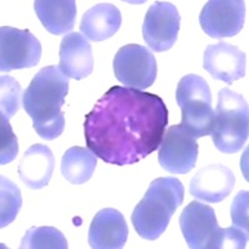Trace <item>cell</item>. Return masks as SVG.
I'll list each match as a JSON object with an SVG mask.
<instances>
[{"label":"cell","mask_w":249,"mask_h":249,"mask_svg":"<svg viewBox=\"0 0 249 249\" xmlns=\"http://www.w3.org/2000/svg\"><path fill=\"white\" fill-rule=\"evenodd\" d=\"M21 249H66L68 241L65 235L53 227L30 228L24 235Z\"/></svg>","instance_id":"cell-20"},{"label":"cell","mask_w":249,"mask_h":249,"mask_svg":"<svg viewBox=\"0 0 249 249\" xmlns=\"http://www.w3.org/2000/svg\"><path fill=\"white\" fill-rule=\"evenodd\" d=\"M128 227L117 210H101L91 222L89 244L93 249H120L127 242Z\"/></svg>","instance_id":"cell-14"},{"label":"cell","mask_w":249,"mask_h":249,"mask_svg":"<svg viewBox=\"0 0 249 249\" xmlns=\"http://www.w3.org/2000/svg\"><path fill=\"white\" fill-rule=\"evenodd\" d=\"M21 86L8 75L0 77V116L10 120L21 106Z\"/></svg>","instance_id":"cell-22"},{"label":"cell","mask_w":249,"mask_h":249,"mask_svg":"<svg viewBox=\"0 0 249 249\" xmlns=\"http://www.w3.org/2000/svg\"><path fill=\"white\" fill-rule=\"evenodd\" d=\"M97 164V156L84 147H71L61 160V173L72 184H82L92 177Z\"/></svg>","instance_id":"cell-19"},{"label":"cell","mask_w":249,"mask_h":249,"mask_svg":"<svg viewBox=\"0 0 249 249\" xmlns=\"http://www.w3.org/2000/svg\"><path fill=\"white\" fill-rule=\"evenodd\" d=\"M235 183L234 173L223 164H210L191 179L190 192L195 198L207 203H218L227 198Z\"/></svg>","instance_id":"cell-13"},{"label":"cell","mask_w":249,"mask_h":249,"mask_svg":"<svg viewBox=\"0 0 249 249\" xmlns=\"http://www.w3.org/2000/svg\"><path fill=\"white\" fill-rule=\"evenodd\" d=\"M122 17L119 8L110 3H101L92 6L84 14L80 31L86 39L104 41L116 34L121 26Z\"/></svg>","instance_id":"cell-17"},{"label":"cell","mask_w":249,"mask_h":249,"mask_svg":"<svg viewBox=\"0 0 249 249\" xmlns=\"http://www.w3.org/2000/svg\"><path fill=\"white\" fill-rule=\"evenodd\" d=\"M113 72L124 88L142 91L155 82L157 62L155 55L147 48L128 44L122 46L115 55Z\"/></svg>","instance_id":"cell-6"},{"label":"cell","mask_w":249,"mask_h":249,"mask_svg":"<svg viewBox=\"0 0 249 249\" xmlns=\"http://www.w3.org/2000/svg\"><path fill=\"white\" fill-rule=\"evenodd\" d=\"M183 197L184 188L179 179L156 178L131 215L137 234L147 241H155L163 234L173 213L183 202Z\"/></svg>","instance_id":"cell-3"},{"label":"cell","mask_w":249,"mask_h":249,"mask_svg":"<svg viewBox=\"0 0 249 249\" xmlns=\"http://www.w3.org/2000/svg\"><path fill=\"white\" fill-rule=\"evenodd\" d=\"M177 105L182 111V124L196 139L212 132L214 110L208 82L196 74L179 80L176 90Z\"/></svg>","instance_id":"cell-5"},{"label":"cell","mask_w":249,"mask_h":249,"mask_svg":"<svg viewBox=\"0 0 249 249\" xmlns=\"http://www.w3.org/2000/svg\"><path fill=\"white\" fill-rule=\"evenodd\" d=\"M182 234L192 249H219L222 228L214 210L207 204L191 202L179 217Z\"/></svg>","instance_id":"cell-7"},{"label":"cell","mask_w":249,"mask_h":249,"mask_svg":"<svg viewBox=\"0 0 249 249\" xmlns=\"http://www.w3.org/2000/svg\"><path fill=\"white\" fill-rule=\"evenodd\" d=\"M18 152V139L13 132L9 120L0 116V164L4 166L14 161Z\"/></svg>","instance_id":"cell-23"},{"label":"cell","mask_w":249,"mask_h":249,"mask_svg":"<svg viewBox=\"0 0 249 249\" xmlns=\"http://www.w3.org/2000/svg\"><path fill=\"white\" fill-rule=\"evenodd\" d=\"M41 57V44L29 30L12 26L0 28V70L33 68Z\"/></svg>","instance_id":"cell-9"},{"label":"cell","mask_w":249,"mask_h":249,"mask_svg":"<svg viewBox=\"0 0 249 249\" xmlns=\"http://www.w3.org/2000/svg\"><path fill=\"white\" fill-rule=\"evenodd\" d=\"M246 6L242 0H210L199 14L202 30L214 39L232 37L242 30Z\"/></svg>","instance_id":"cell-11"},{"label":"cell","mask_w":249,"mask_h":249,"mask_svg":"<svg viewBox=\"0 0 249 249\" xmlns=\"http://www.w3.org/2000/svg\"><path fill=\"white\" fill-rule=\"evenodd\" d=\"M233 226L248 233V192L241 191L232 204Z\"/></svg>","instance_id":"cell-24"},{"label":"cell","mask_w":249,"mask_h":249,"mask_svg":"<svg viewBox=\"0 0 249 249\" xmlns=\"http://www.w3.org/2000/svg\"><path fill=\"white\" fill-rule=\"evenodd\" d=\"M168 124L164 101L155 93L113 86L84 122L89 150L106 163L133 164L155 152Z\"/></svg>","instance_id":"cell-1"},{"label":"cell","mask_w":249,"mask_h":249,"mask_svg":"<svg viewBox=\"0 0 249 249\" xmlns=\"http://www.w3.org/2000/svg\"><path fill=\"white\" fill-rule=\"evenodd\" d=\"M248 135L249 111L244 97L227 88L219 90L211 132L215 148L223 153L238 152Z\"/></svg>","instance_id":"cell-4"},{"label":"cell","mask_w":249,"mask_h":249,"mask_svg":"<svg viewBox=\"0 0 249 249\" xmlns=\"http://www.w3.org/2000/svg\"><path fill=\"white\" fill-rule=\"evenodd\" d=\"M55 159L45 144H33L25 151L19 162L20 179L31 190H40L48 186L54 172Z\"/></svg>","instance_id":"cell-16"},{"label":"cell","mask_w":249,"mask_h":249,"mask_svg":"<svg viewBox=\"0 0 249 249\" xmlns=\"http://www.w3.org/2000/svg\"><path fill=\"white\" fill-rule=\"evenodd\" d=\"M183 124H175L164 132L160 144L159 162L173 175H186L195 167L198 157V143Z\"/></svg>","instance_id":"cell-8"},{"label":"cell","mask_w":249,"mask_h":249,"mask_svg":"<svg viewBox=\"0 0 249 249\" xmlns=\"http://www.w3.org/2000/svg\"><path fill=\"white\" fill-rule=\"evenodd\" d=\"M23 204L19 187L10 179L0 178V227L4 228L17 218Z\"/></svg>","instance_id":"cell-21"},{"label":"cell","mask_w":249,"mask_h":249,"mask_svg":"<svg viewBox=\"0 0 249 249\" xmlns=\"http://www.w3.org/2000/svg\"><path fill=\"white\" fill-rule=\"evenodd\" d=\"M59 68L70 79L81 80L92 72V49L85 36L79 33L65 35L59 49Z\"/></svg>","instance_id":"cell-15"},{"label":"cell","mask_w":249,"mask_h":249,"mask_svg":"<svg viewBox=\"0 0 249 249\" xmlns=\"http://www.w3.org/2000/svg\"><path fill=\"white\" fill-rule=\"evenodd\" d=\"M34 9L50 34L64 35L74 28L76 20V3L74 0H36Z\"/></svg>","instance_id":"cell-18"},{"label":"cell","mask_w":249,"mask_h":249,"mask_svg":"<svg viewBox=\"0 0 249 249\" xmlns=\"http://www.w3.org/2000/svg\"><path fill=\"white\" fill-rule=\"evenodd\" d=\"M69 92V77L59 66H46L35 75L23 95V106L41 139L55 140L65 127L61 112Z\"/></svg>","instance_id":"cell-2"},{"label":"cell","mask_w":249,"mask_h":249,"mask_svg":"<svg viewBox=\"0 0 249 249\" xmlns=\"http://www.w3.org/2000/svg\"><path fill=\"white\" fill-rule=\"evenodd\" d=\"M181 17L173 4L156 1L147 10L142 25L144 43L156 53L167 51L178 36Z\"/></svg>","instance_id":"cell-10"},{"label":"cell","mask_w":249,"mask_h":249,"mask_svg":"<svg viewBox=\"0 0 249 249\" xmlns=\"http://www.w3.org/2000/svg\"><path fill=\"white\" fill-rule=\"evenodd\" d=\"M203 68L213 79L231 85L246 76L247 56L237 46L221 41L206 49Z\"/></svg>","instance_id":"cell-12"}]
</instances>
